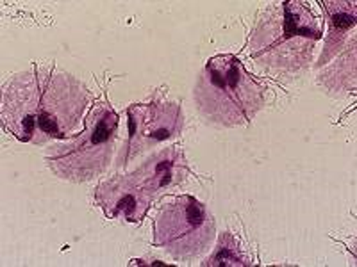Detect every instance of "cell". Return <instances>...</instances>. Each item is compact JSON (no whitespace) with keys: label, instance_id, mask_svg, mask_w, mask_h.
I'll return each mask as SVG.
<instances>
[{"label":"cell","instance_id":"6da1fadb","mask_svg":"<svg viewBox=\"0 0 357 267\" xmlns=\"http://www.w3.org/2000/svg\"><path fill=\"white\" fill-rule=\"evenodd\" d=\"M320 18L304 2L286 0L264 11L250 38V54L261 65L296 70L309 61L314 43L321 40Z\"/></svg>","mask_w":357,"mask_h":267},{"label":"cell","instance_id":"7a4b0ae2","mask_svg":"<svg viewBox=\"0 0 357 267\" xmlns=\"http://www.w3.org/2000/svg\"><path fill=\"white\" fill-rule=\"evenodd\" d=\"M200 113L216 125L236 127L254 120L264 106V88L236 56L211 57L195 86Z\"/></svg>","mask_w":357,"mask_h":267},{"label":"cell","instance_id":"3957f363","mask_svg":"<svg viewBox=\"0 0 357 267\" xmlns=\"http://www.w3.org/2000/svg\"><path fill=\"white\" fill-rule=\"evenodd\" d=\"M118 134V114L107 102H98L84 118V129L52 146L45 159L65 180L86 182L109 166Z\"/></svg>","mask_w":357,"mask_h":267},{"label":"cell","instance_id":"277c9868","mask_svg":"<svg viewBox=\"0 0 357 267\" xmlns=\"http://www.w3.org/2000/svg\"><path fill=\"white\" fill-rule=\"evenodd\" d=\"M215 237V219L193 196H170L162 202L154 225V244L178 259L204 253Z\"/></svg>","mask_w":357,"mask_h":267},{"label":"cell","instance_id":"5b68a950","mask_svg":"<svg viewBox=\"0 0 357 267\" xmlns=\"http://www.w3.org/2000/svg\"><path fill=\"white\" fill-rule=\"evenodd\" d=\"M86 109L88 91L82 82L68 73H54L47 68L33 143L40 145L50 139L66 141L77 136L84 129L82 120Z\"/></svg>","mask_w":357,"mask_h":267},{"label":"cell","instance_id":"8992f818","mask_svg":"<svg viewBox=\"0 0 357 267\" xmlns=\"http://www.w3.org/2000/svg\"><path fill=\"white\" fill-rule=\"evenodd\" d=\"M129 118V139H127L123 161L168 139L175 138L183 130V111L172 102L159 104H134L127 111Z\"/></svg>","mask_w":357,"mask_h":267},{"label":"cell","instance_id":"52a82bcc","mask_svg":"<svg viewBox=\"0 0 357 267\" xmlns=\"http://www.w3.org/2000/svg\"><path fill=\"white\" fill-rule=\"evenodd\" d=\"M47 68L18 73L2 95V123L17 139L33 143Z\"/></svg>","mask_w":357,"mask_h":267},{"label":"cell","instance_id":"ba28073f","mask_svg":"<svg viewBox=\"0 0 357 267\" xmlns=\"http://www.w3.org/2000/svg\"><path fill=\"white\" fill-rule=\"evenodd\" d=\"M155 193L138 171L104 180L97 187L95 202L109 219L138 222L145 218Z\"/></svg>","mask_w":357,"mask_h":267},{"label":"cell","instance_id":"9c48e42d","mask_svg":"<svg viewBox=\"0 0 357 267\" xmlns=\"http://www.w3.org/2000/svg\"><path fill=\"white\" fill-rule=\"evenodd\" d=\"M207 266L211 267H227V266H248V257L245 255L243 248L232 237L231 234H223L213 257L207 260Z\"/></svg>","mask_w":357,"mask_h":267}]
</instances>
